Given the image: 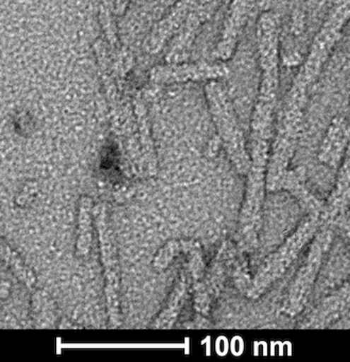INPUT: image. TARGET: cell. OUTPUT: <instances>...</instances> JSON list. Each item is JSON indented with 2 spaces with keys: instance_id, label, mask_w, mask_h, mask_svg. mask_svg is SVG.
Returning a JSON list of instances; mask_svg holds the SVG:
<instances>
[{
  "instance_id": "7a4b0ae2",
  "label": "cell",
  "mask_w": 350,
  "mask_h": 362,
  "mask_svg": "<svg viewBox=\"0 0 350 362\" xmlns=\"http://www.w3.org/2000/svg\"><path fill=\"white\" fill-rule=\"evenodd\" d=\"M333 241L331 224H322L310 243L305 259L303 260L296 279L293 284L292 291L288 303V311L292 315L301 313L309 300L322 262L330 250Z\"/></svg>"
},
{
  "instance_id": "52a82bcc",
  "label": "cell",
  "mask_w": 350,
  "mask_h": 362,
  "mask_svg": "<svg viewBox=\"0 0 350 362\" xmlns=\"http://www.w3.org/2000/svg\"><path fill=\"white\" fill-rule=\"evenodd\" d=\"M333 224H337V226H339V230H342V233H343L344 236L347 239L348 243H349L350 245V218H348L346 214H344V215L339 216V217L333 222Z\"/></svg>"
},
{
  "instance_id": "5b68a950",
  "label": "cell",
  "mask_w": 350,
  "mask_h": 362,
  "mask_svg": "<svg viewBox=\"0 0 350 362\" xmlns=\"http://www.w3.org/2000/svg\"><path fill=\"white\" fill-rule=\"evenodd\" d=\"M349 139L341 165L337 169V181L330 196L325 203V220L327 223L333 222L346 213L350 204V116Z\"/></svg>"
},
{
  "instance_id": "8992f818",
  "label": "cell",
  "mask_w": 350,
  "mask_h": 362,
  "mask_svg": "<svg viewBox=\"0 0 350 362\" xmlns=\"http://www.w3.org/2000/svg\"><path fill=\"white\" fill-rule=\"evenodd\" d=\"M0 262L15 275L17 279L29 288L35 283V275L28 268L16 251L12 249L4 239L0 238Z\"/></svg>"
},
{
  "instance_id": "6da1fadb",
  "label": "cell",
  "mask_w": 350,
  "mask_h": 362,
  "mask_svg": "<svg viewBox=\"0 0 350 362\" xmlns=\"http://www.w3.org/2000/svg\"><path fill=\"white\" fill-rule=\"evenodd\" d=\"M350 21V0H334L324 24L310 46L307 58L293 81L292 88L308 94L332 54L344 29Z\"/></svg>"
},
{
  "instance_id": "277c9868",
  "label": "cell",
  "mask_w": 350,
  "mask_h": 362,
  "mask_svg": "<svg viewBox=\"0 0 350 362\" xmlns=\"http://www.w3.org/2000/svg\"><path fill=\"white\" fill-rule=\"evenodd\" d=\"M349 139V122L343 116L333 118L318 150V160L329 168L339 169Z\"/></svg>"
},
{
  "instance_id": "3957f363",
  "label": "cell",
  "mask_w": 350,
  "mask_h": 362,
  "mask_svg": "<svg viewBox=\"0 0 350 362\" xmlns=\"http://www.w3.org/2000/svg\"><path fill=\"white\" fill-rule=\"evenodd\" d=\"M350 307V279L339 289L322 298L305 319L303 327L325 328L341 319Z\"/></svg>"
}]
</instances>
